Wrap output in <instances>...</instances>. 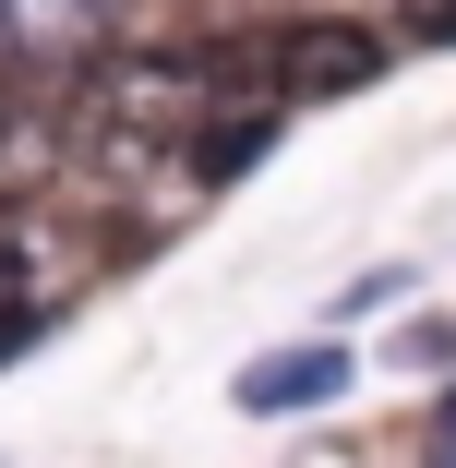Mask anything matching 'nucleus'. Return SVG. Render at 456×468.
Wrapping results in <instances>:
<instances>
[{"label": "nucleus", "mask_w": 456, "mask_h": 468, "mask_svg": "<svg viewBox=\"0 0 456 468\" xmlns=\"http://www.w3.org/2000/svg\"><path fill=\"white\" fill-rule=\"evenodd\" d=\"M217 48H109L72 97V156L97 168H144V156H193L205 121H217Z\"/></svg>", "instance_id": "nucleus-1"}, {"label": "nucleus", "mask_w": 456, "mask_h": 468, "mask_svg": "<svg viewBox=\"0 0 456 468\" xmlns=\"http://www.w3.org/2000/svg\"><path fill=\"white\" fill-rule=\"evenodd\" d=\"M60 156H72V133L25 97V84H0V205L48 193V180H60Z\"/></svg>", "instance_id": "nucleus-4"}, {"label": "nucleus", "mask_w": 456, "mask_h": 468, "mask_svg": "<svg viewBox=\"0 0 456 468\" xmlns=\"http://www.w3.org/2000/svg\"><path fill=\"white\" fill-rule=\"evenodd\" d=\"M336 385H348V348H289V360H252L240 372V409L277 420V409H324Z\"/></svg>", "instance_id": "nucleus-5"}, {"label": "nucleus", "mask_w": 456, "mask_h": 468, "mask_svg": "<svg viewBox=\"0 0 456 468\" xmlns=\"http://www.w3.org/2000/svg\"><path fill=\"white\" fill-rule=\"evenodd\" d=\"M109 48H121V0H0V84L97 72Z\"/></svg>", "instance_id": "nucleus-2"}, {"label": "nucleus", "mask_w": 456, "mask_h": 468, "mask_svg": "<svg viewBox=\"0 0 456 468\" xmlns=\"http://www.w3.org/2000/svg\"><path fill=\"white\" fill-rule=\"evenodd\" d=\"M432 468H456V397H444V420H432Z\"/></svg>", "instance_id": "nucleus-7"}, {"label": "nucleus", "mask_w": 456, "mask_h": 468, "mask_svg": "<svg viewBox=\"0 0 456 468\" xmlns=\"http://www.w3.org/2000/svg\"><path fill=\"white\" fill-rule=\"evenodd\" d=\"M277 97H360V84H385V37L373 25H348V13H301L277 25Z\"/></svg>", "instance_id": "nucleus-3"}, {"label": "nucleus", "mask_w": 456, "mask_h": 468, "mask_svg": "<svg viewBox=\"0 0 456 468\" xmlns=\"http://www.w3.org/2000/svg\"><path fill=\"white\" fill-rule=\"evenodd\" d=\"M25 336H37V240L0 229V360H13Z\"/></svg>", "instance_id": "nucleus-6"}]
</instances>
